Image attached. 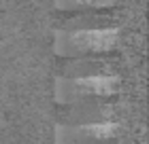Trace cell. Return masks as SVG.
<instances>
[{
  "mask_svg": "<svg viewBox=\"0 0 149 144\" xmlns=\"http://www.w3.org/2000/svg\"><path fill=\"white\" fill-rule=\"evenodd\" d=\"M119 2L115 0H60L56 2L58 11H77V13H85L87 11H100V9H111V6H117Z\"/></svg>",
  "mask_w": 149,
  "mask_h": 144,
  "instance_id": "6",
  "label": "cell"
},
{
  "mask_svg": "<svg viewBox=\"0 0 149 144\" xmlns=\"http://www.w3.org/2000/svg\"><path fill=\"white\" fill-rule=\"evenodd\" d=\"M104 74L113 72L102 57H85V59H68L62 66L60 76L79 79V76H104Z\"/></svg>",
  "mask_w": 149,
  "mask_h": 144,
  "instance_id": "5",
  "label": "cell"
},
{
  "mask_svg": "<svg viewBox=\"0 0 149 144\" xmlns=\"http://www.w3.org/2000/svg\"><path fill=\"white\" fill-rule=\"evenodd\" d=\"M121 81L117 74L104 76H56L53 83V98L60 106H74L85 102H104L119 91Z\"/></svg>",
  "mask_w": 149,
  "mask_h": 144,
  "instance_id": "2",
  "label": "cell"
},
{
  "mask_svg": "<svg viewBox=\"0 0 149 144\" xmlns=\"http://www.w3.org/2000/svg\"><path fill=\"white\" fill-rule=\"evenodd\" d=\"M119 123H96V125H62L53 127V144H117Z\"/></svg>",
  "mask_w": 149,
  "mask_h": 144,
  "instance_id": "3",
  "label": "cell"
},
{
  "mask_svg": "<svg viewBox=\"0 0 149 144\" xmlns=\"http://www.w3.org/2000/svg\"><path fill=\"white\" fill-rule=\"evenodd\" d=\"M121 32L117 25L107 28H60L53 34V51L66 59L100 57L115 51Z\"/></svg>",
  "mask_w": 149,
  "mask_h": 144,
  "instance_id": "1",
  "label": "cell"
},
{
  "mask_svg": "<svg viewBox=\"0 0 149 144\" xmlns=\"http://www.w3.org/2000/svg\"><path fill=\"white\" fill-rule=\"evenodd\" d=\"M115 110L107 102H85L74 106H62L60 121L62 125H96V123L115 121Z\"/></svg>",
  "mask_w": 149,
  "mask_h": 144,
  "instance_id": "4",
  "label": "cell"
}]
</instances>
